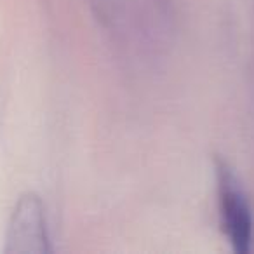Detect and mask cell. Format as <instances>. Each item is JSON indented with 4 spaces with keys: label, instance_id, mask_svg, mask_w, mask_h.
Wrapping results in <instances>:
<instances>
[{
    "label": "cell",
    "instance_id": "obj_1",
    "mask_svg": "<svg viewBox=\"0 0 254 254\" xmlns=\"http://www.w3.org/2000/svg\"><path fill=\"white\" fill-rule=\"evenodd\" d=\"M214 173L221 230L237 254H247L254 244V214L247 195L225 160H214Z\"/></svg>",
    "mask_w": 254,
    "mask_h": 254
},
{
    "label": "cell",
    "instance_id": "obj_2",
    "mask_svg": "<svg viewBox=\"0 0 254 254\" xmlns=\"http://www.w3.org/2000/svg\"><path fill=\"white\" fill-rule=\"evenodd\" d=\"M5 240H7L5 253L9 254L51 253L46 209L37 193L26 191L18 198L9 219Z\"/></svg>",
    "mask_w": 254,
    "mask_h": 254
}]
</instances>
